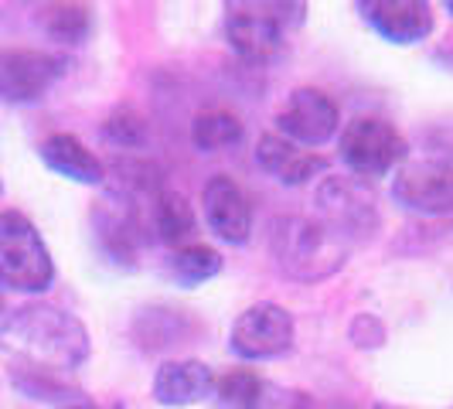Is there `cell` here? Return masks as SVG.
Masks as SVG:
<instances>
[{
  "label": "cell",
  "mask_w": 453,
  "mask_h": 409,
  "mask_svg": "<svg viewBox=\"0 0 453 409\" xmlns=\"http://www.w3.org/2000/svg\"><path fill=\"white\" fill-rule=\"evenodd\" d=\"M365 24L392 45H416L433 35V7L423 0H362Z\"/></svg>",
  "instance_id": "obj_11"
},
{
  "label": "cell",
  "mask_w": 453,
  "mask_h": 409,
  "mask_svg": "<svg viewBox=\"0 0 453 409\" xmlns=\"http://www.w3.org/2000/svg\"><path fill=\"white\" fill-rule=\"evenodd\" d=\"M204 222L208 228L228 243V246H246L252 235V204L246 191L232 181L228 174H215L202 191Z\"/></svg>",
  "instance_id": "obj_12"
},
{
  "label": "cell",
  "mask_w": 453,
  "mask_h": 409,
  "mask_svg": "<svg viewBox=\"0 0 453 409\" xmlns=\"http://www.w3.org/2000/svg\"><path fill=\"white\" fill-rule=\"evenodd\" d=\"M38 158L45 164L48 171H55V174H62L68 181L75 184H103L106 181V167H103V160L92 154L89 147L79 140V136L72 134H51L38 147Z\"/></svg>",
  "instance_id": "obj_15"
},
{
  "label": "cell",
  "mask_w": 453,
  "mask_h": 409,
  "mask_svg": "<svg viewBox=\"0 0 453 409\" xmlns=\"http://www.w3.org/2000/svg\"><path fill=\"white\" fill-rule=\"evenodd\" d=\"M447 11H450V14H453V0H450V4H447Z\"/></svg>",
  "instance_id": "obj_24"
},
{
  "label": "cell",
  "mask_w": 453,
  "mask_h": 409,
  "mask_svg": "<svg viewBox=\"0 0 453 409\" xmlns=\"http://www.w3.org/2000/svg\"><path fill=\"white\" fill-rule=\"evenodd\" d=\"M318 219L331 228L338 239L348 246L372 239L382 228V212H379V198L372 181L362 178H344V174H331L318 184Z\"/></svg>",
  "instance_id": "obj_5"
},
{
  "label": "cell",
  "mask_w": 453,
  "mask_h": 409,
  "mask_svg": "<svg viewBox=\"0 0 453 409\" xmlns=\"http://www.w3.org/2000/svg\"><path fill=\"white\" fill-rule=\"evenodd\" d=\"M259 386H263V379L250 368H232L228 375H222L215 382L219 399H222L226 409H250L256 403V396H259Z\"/></svg>",
  "instance_id": "obj_21"
},
{
  "label": "cell",
  "mask_w": 453,
  "mask_h": 409,
  "mask_svg": "<svg viewBox=\"0 0 453 409\" xmlns=\"http://www.w3.org/2000/svg\"><path fill=\"white\" fill-rule=\"evenodd\" d=\"M55 409H96V403H92V399H86V396L79 392V396H72L68 403H62V406H55Z\"/></svg>",
  "instance_id": "obj_23"
},
{
  "label": "cell",
  "mask_w": 453,
  "mask_h": 409,
  "mask_svg": "<svg viewBox=\"0 0 453 409\" xmlns=\"http://www.w3.org/2000/svg\"><path fill=\"white\" fill-rule=\"evenodd\" d=\"M341 113L338 103L324 89L300 86L287 96V103L276 110V134L296 147H320L338 134Z\"/></svg>",
  "instance_id": "obj_9"
},
{
  "label": "cell",
  "mask_w": 453,
  "mask_h": 409,
  "mask_svg": "<svg viewBox=\"0 0 453 409\" xmlns=\"http://www.w3.org/2000/svg\"><path fill=\"white\" fill-rule=\"evenodd\" d=\"M103 136L110 143H116V147H123V150H140L150 140V127H147V120H143L140 110L116 106L113 113L106 116V123H103Z\"/></svg>",
  "instance_id": "obj_20"
},
{
  "label": "cell",
  "mask_w": 453,
  "mask_h": 409,
  "mask_svg": "<svg viewBox=\"0 0 453 409\" xmlns=\"http://www.w3.org/2000/svg\"><path fill=\"white\" fill-rule=\"evenodd\" d=\"M0 351L14 368L72 375L89 359L86 324L55 304H24L0 324Z\"/></svg>",
  "instance_id": "obj_1"
},
{
  "label": "cell",
  "mask_w": 453,
  "mask_h": 409,
  "mask_svg": "<svg viewBox=\"0 0 453 409\" xmlns=\"http://www.w3.org/2000/svg\"><path fill=\"white\" fill-rule=\"evenodd\" d=\"M0 283L18 294H45L55 283V259L42 232L14 208L0 212Z\"/></svg>",
  "instance_id": "obj_4"
},
{
  "label": "cell",
  "mask_w": 453,
  "mask_h": 409,
  "mask_svg": "<svg viewBox=\"0 0 453 409\" xmlns=\"http://www.w3.org/2000/svg\"><path fill=\"white\" fill-rule=\"evenodd\" d=\"M392 198L416 215H453V167L443 160H406L392 178Z\"/></svg>",
  "instance_id": "obj_10"
},
{
  "label": "cell",
  "mask_w": 453,
  "mask_h": 409,
  "mask_svg": "<svg viewBox=\"0 0 453 409\" xmlns=\"http://www.w3.org/2000/svg\"><path fill=\"white\" fill-rule=\"evenodd\" d=\"M382 409H395V406H382Z\"/></svg>",
  "instance_id": "obj_26"
},
{
  "label": "cell",
  "mask_w": 453,
  "mask_h": 409,
  "mask_svg": "<svg viewBox=\"0 0 453 409\" xmlns=\"http://www.w3.org/2000/svg\"><path fill=\"white\" fill-rule=\"evenodd\" d=\"M68 62L62 55L38 51V48H7L0 51V103L7 106H31L55 89L65 75Z\"/></svg>",
  "instance_id": "obj_8"
},
{
  "label": "cell",
  "mask_w": 453,
  "mask_h": 409,
  "mask_svg": "<svg viewBox=\"0 0 453 409\" xmlns=\"http://www.w3.org/2000/svg\"><path fill=\"white\" fill-rule=\"evenodd\" d=\"M256 164L273 174L280 184H300L314 181L318 174L327 171V160L320 154H311V150H300L296 143L283 140L280 134H263L259 143H256Z\"/></svg>",
  "instance_id": "obj_14"
},
{
  "label": "cell",
  "mask_w": 453,
  "mask_h": 409,
  "mask_svg": "<svg viewBox=\"0 0 453 409\" xmlns=\"http://www.w3.org/2000/svg\"><path fill=\"white\" fill-rule=\"evenodd\" d=\"M270 252L287 276L318 283V280L334 276L348 263L351 246L338 239L320 219L280 215L270 222Z\"/></svg>",
  "instance_id": "obj_2"
},
{
  "label": "cell",
  "mask_w": 453,
  "mask_h": 409,
  "mask_svg": "<svg viewBox=\"0 0 453 409\" xmlns=\"http://www.w3.org/2000/svg\"><path fill=\"white\" fill-rule=\"evenodd\" d=\"M0 307H4V300H0Z\"/></svg>",
  "instance_id": "obj_27"
},
{
  "label": "cell",
  "mask_w": 453,
  "mask_h": 409,
  "mask_svg": "<svg viewBox=\"0 0 453 409\" xmlns=\"http://www.w3.org/2000/svg\"><path fill=\"white\" fill-rule=\"evenodd\" d=\"M154 228L164 246H178L184 250L188 239L195 235V212L181 191H157L154 198Z\"/></svg>",
  "instance_id": "obj_16"
},
{
  "label": "cell",
  "mask_w": 453,
  "mask_h": 409,
  "mask_svg": "<svg viewBox=\"0 0 453 409\" xmlns=\"http://www.w3.org/2000/svg\"><path fill=\"white\" fill-rule=\"evenodd\" d=\"M0 198H4V181H0Z\"/></svg>",
  "instance_id": "obj_25"
},
{
  "label": "cell",
  "mask_w": 453,
  "mask_h": 409,
  "mask_svg": "<svg viewBox=\"0 0 453 409\" xmlns=\"http://www.w3.org/2000/svg\"><path fill=\"white\" fill-rule=\"evenodd\" d=\"M242 136H246V123L228 110H204L191 120V143L204 154L228 150V147L242 143Z\"/></svg>",
  "instance_id": "obj_17"
},
{
  "label": "cell",
  "mask_w": 453,
  "mask_h": 409,
  "mask_svg": "<svg viewBox=\"0 0 453 409\" xmlns=\"http://www.w3.org/2000/svg\"><path fill=\"white\" fill-rule=\"evenodd\" d=\"M303 4H228L226 42L252 66H276L290 51V31L303 24Z\"/></svg>",
  "instance_id": "obj_3"
},
{
  "label": "cell",
  "mask_w": 453,
  "mask_h": 409,
  "mask_svg": "<svg viewBox=\"0 0 453 409\" xmlns=\"http://www.w3.org/2000/svg\"><path fill=\"white\" fill-rule=\"evenodd\" d=\"M338 150L344 167L362 178V181H379L392 174L395 167L406 164L409 143L388 120L379 116H358L344 123V134L338 140Z\"/></svg>",
  "instance_id": "obj_6"
},
{
  "label": "cell",
  "mask_w": 453,
  "mask_h": 409,
  "mask_svg": "<svg viewBox=\"0 0 453 409\" xmlns=\"http://www.w3.org/2000/svg\"><path fill=\"white\" fill-rule=\"evenodd\" d=\"M296 338V324L294 314L273 300H259L246 307L235 324H232V335L228 344L239 359L246 362H266V359H280L294 348Z\"/></svg>",
  "instance_id": "obj_7"
},
{
  "label": "cell",
  "mask_w": 453,
  "mask_h": 409,
  "mask_svg": "<svg viewBox=\"0 0 453 409\" xmlns=\"http://www.w3.org/2000/svg\"><path fill=\"white\" fill-rule=\"evenodd\" d=\"M226 266V259H222V252L211 250V246H204V243H188L184 250H178L171 256V263H167V270L174 276V283L178 287H198L204 280H211V276H219Z\"/></svg>",
  "instance_id": "obj_19"
},
{
  "label": "cell",
  "mask_w": 453,
  "mask_h": 409,
  "mask_svg": "<svg viewBox=\"0 0 453 409\" xmlns=\"http://www.w3.org/2000/svg\"><path fill=\"white\" fill-rule=\"evenodd\" d=\"M42 27L58 45H86L92 35V11L82 4H51L42 11Z\"/></svg>",
  "instance_id": "obj_18"
},
{
  "label": "cell",
  "mask_w": 453,
  "mask_h": 409,
  "mask_svg": "<svg viewBox=\"0 0 453 409\" xmlns=\"http://www.w3.org/2000/svg\"><path fill=\"white\" fill-rule=\"evenodd\" d=\"M250 409H314V399L300 389H287L276 386V382H263L259 386V396Z\"/></svg>",
  "instance_id": "obj_22"
},
{
  "label": "cell",
  "mask_w": 453,
  "mask_h": 409,
  "mask_svg": "<svg viewBox=\"0 0 453 409\" xmlns=\"http://www.w3.org/2000/svg\"><path fill=\"white\" fill-rule=\"evenodd\" d=\"M154 399L160 406L181 409L195 406L215 392V372L198 359H178V362H164L154 372Z\"/></svg>",
  "instance_id": "obj_13"
}]
</instances>
